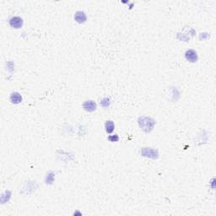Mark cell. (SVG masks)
<instances>
[{"mask_svg":"<svg viewBox=\"0 0 216 216\" xmlns=\"http://www.w3.org/2000/svg\"><path fill=\"white\" fill-rule=\"evenodd\" d=\"M155 122L154 120L149 117H141L139 119V125L142 127L143 130H145V132H149L154 127Z\"/></svg>","mask_w":216,"mask_h":216,"instance_id":"cell-1","label":"cell"},{"mask_svg":"<svg viewBox=\"0 0 216 216\" xmlns=\"http://www.w3.org/2000/svg\"><path fill=\"white\" fill-rule=\"evenodd\" d=\"M9 25L12 28H15V29L21 28L23 26V19L20 17H18V16L12 17L9 20Z\"/></svg>","mask_w":216,"mask_h":216,"instance_id":"cell-2","label":"cell"},{"mask_svg":"<svg viewBox=\"0 0 216 216\" xmlns=\"http://www.w3.org/2000/svg\"><path fill=\"white\" fill-rule=\"evenodd\" d=\"M185 57L187 61L192 62V63H195V62H197V52H195L194 50H192V49L187 50L185 53Z\"/></svg>","mask_w":216,"mask_h":216,"instance_id":"cell-3","label":"cell"},{"mask_svg":"<svg viewBox=\"0 0 216 216\" xmlns=\"http://www.w3.org/2000/svg\"><path fill=\"white\" fill-rule=\"evenodd\" d=\"M83 107H84V109L85 110L86 112H92L96 109V104L93 101H87L84 103Z\"/></svg>","mask_w":216,"mask_h":216,"instance_id":"cell-4","label":"cell"},{"mask_svg":"<svg viewBox=\"0 0 216 216\" xmlns=\"http://www.w3.org/2000/svg\"><path fill=\"white\" fill-rule=\"evenodd\" d=\"M75 19L78 23H84L86 20V15L84 12L78 11L75 14Z\"/></svg>","mask_w":216,"mask_h":216,"instance_id":"cell-5","label":"cell"},{"mask_svg":"<svg viewBox=\"0 0 216 216\" xmlns=\"http://www.w3.org/2000/svg\"><path fill=\"white\" fill-rule=\"evenodd\" d=\"M10 100H11V101L13 102V103H15V104H18V103H19V102H21L22 98H21V96H20L19 93H17V92H14V93L11 94Z\"/></svg>","mask_w":216,"mask_h":216,"instance_id":"cell-6","label":"cell"},{"mask_svg":"<svg viewBox=\"0 0 216 216\" xmlns=\"http://www.w3.org/2000/svg\"><path fill=\"white\" fill-rule=\"evenodd\" d=\"M105 127H106V131L107 132L108 134H112L113 130H114L115 126H114V123H113L112 121H107V122L106 123Z\"/></svg>","mask_w":216,"mask_h":216,"instance_id":"cell-7","label":"cell"},{"mask_svg":"<svg viewBox=\"0 0 216 216\" xmlns=\"http://www.w3.org/2000/svg\"><path fill=\"white\" fill-rule=\"evenodd\" d=\"M118 139H119V138H118V136L116 134V135H113V136H110L109 137V140H111L112 142H117L118 141Z\"/></svg>","mask_w":216,"mask_h":216,"instance_id":"cell-8","label":"cell"}]
</instances>
